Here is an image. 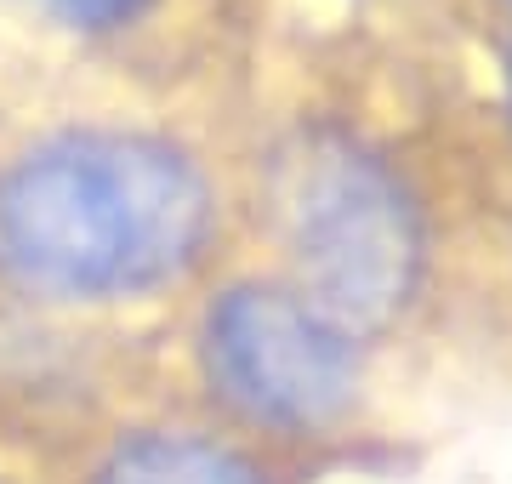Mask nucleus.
<instances>
[{"label": "nucleus", "instance_id": "5", "mask_svg": "<svg viewBox=\"0 0 512 484\" xmlns=\"http://www.w3.org/2000/svg\"><path fill=\"white\" fill-rule=\"evenodd\" d=\"M40 12H52L57 23H74V29H120V23L143 18L154 0H35Z\"/></svg>", "mask_w": 512, "mask_h": 484}, {"label": "nucleus", "instance_id": "2", "mask_svg": "<svg viewBox=\"0 0 512 484\" xmlns=\"http://www.w3.org/2000/svg\"><path fill=\"white\" fill-rule=\"evenodd\" d=\"M274 223L313 308L342 331H382L421 274V223L399 177L353 137L302 131L274 160Z\"/></svg>", "mask_w": 512, "mask_h": 484}, {"label": "nucleus", "instance_id": "3", "mask_svg": "<svg viewBox=\"0 0 512 484\" xmlns=\"http://www.w3.org/2000/svg\"><path fill=\"white\" fill-rule=\"evenodd\" d=\"M205 359L217 388L239 410L279 428L330 422L353 399V348L348 331L325 319L308 297L274 285H239L211 308Z\"/></svg>", "mask_w": 512, "mask_h": 484}, {"label": "nucleus", "instance_id": "1", "mask_svg": "<svg viewBox=\"0 0 512 484\" xmlns=\"http://www.w3.org/2000/svg\"><path fill=\"white\" fill-rule=\"evenodd\" d=\"M205 223L200 171L154 137L74 131L0 177V262L57 297H126L171 280Z\"/></svg>", "mask_w": 512, "mask_h": 484}, {"label": "nucleus", "instance_id": "4", "mask_svg": "<svg viewBox=\"0 0 512 484\" xmlns=\"http://www.w3.org/2000/svg\"><path fill=\"white\" fill-rule=\"evenodd\" d=\"M97 484H262L228 450L188 439V433H143L114 450Z\"/></svg>", "mask_w": 512, "mask_h": 484}]
</instances>
